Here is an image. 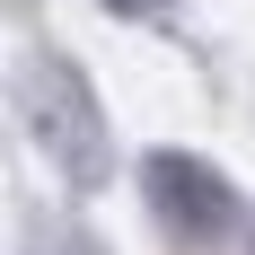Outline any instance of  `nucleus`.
<instances>
[{
	"label": "nucleus",
	"mask_w": 255,
	"mask_h": 255,
	"mask_svg": "<svg viewBox=\"0 0 255 255\" xmlns=\"http://www.w3.org/2000/svg\"><path fill=\"white\" fill-rule=\"evenodd\" d=\"M62 255H88V247H62Z\"/></svg>",
	"instance_id": "nucleus-3"
},
{
	"label": "nucleus",
	"mask_w": 255,
	"mask_h": 255,
	"mask_svg": "<svg viewBox=\"0 0 255 255\" xmlns=\"http://www.w3.org/2000/svg\"><path fill=\"white\" fill-rule=\"evenodd\" d=\"M35 132H44V150L62 158L79 185H97V176H106L97 115H88V97H79V79H71V71H53V79H44V115H35Z\"/></svg>",
	"instance_id": "nucleus-2"
},
{
	"label": "nucleus",
	"mask_w": 255,
	"mask_h": 255,
	"mask_svg": "<svg viewBox=\"0 0 255 255\" xmlns=\"http://www.w3.org/2000/svg\"><path fill=\"white\" fill-rule=\"evenodd\" d=\"M141 185H150V211H158L176 238H194V247H211V238L238 229L229 176H220V167H203V158H185V150H158L150 167H141Z\"/></svg>",
	"instance_id": "nucleus-1"
}]
</instances>
